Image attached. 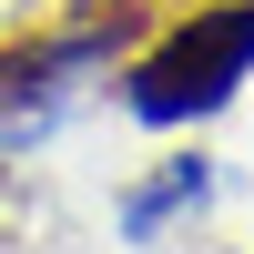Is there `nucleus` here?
Listing matches in <instances>:
<instances>
[{"instance_id":"nucleus-1","label":"nucleus","mask_w":254,"mask_h":254,"mask_svg":"<svg viewBox=\"0 0 254 254\" xmlns=\"http://www.w3.org/2000/svg\"><path fill=\"white\" fill-rule=\"evenodd\" d=\"M244 71H254V0L183 20V31L132 71V112H142V122H193V112H214Z\"/></svg>"}]
</instances>
